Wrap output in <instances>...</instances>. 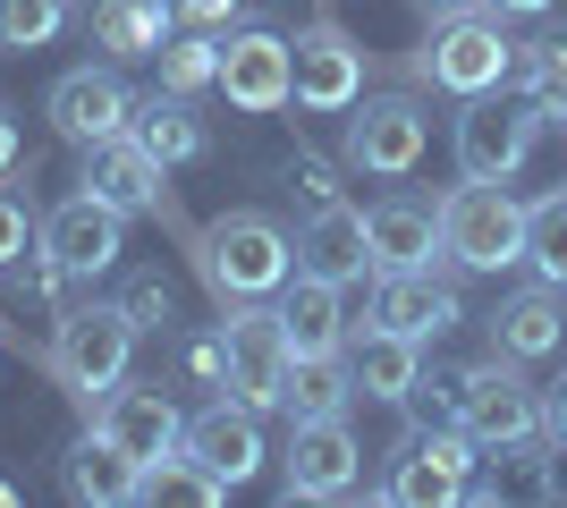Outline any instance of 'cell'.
Wrapping results in <instances>:
<instances>
[{
	"instance_id": "obj_29",
	"label": "cell",
	"mask_w": 567,
	"mask_h": 508,
	"mask_svg": "<svg viewBox=\"0 0 567 508\" xmlns=\"http://www.w3.org/2000/svg\"><path fill=\"white\" fill-rule=\"evenodd\" d=\"M517 94L543 111V120H567V34H543V43H517Z\"/></svg>"
},
{
	"instance_id": "obj_3",
	"label": "cell",
	"mask_w": 567,
	"mask_h": 508,
	"mask_svg": "<svg viewBox=\"0 0 567 508\" xmlns=\"http://www.w3.org/2000/svg\"><path fill=\"white\" fill-rule=\"evenodd\" d=\"M441 246L457 271H508L525 263V204L499 178H466L441 195Z\"/></svg>"
},
{
	"instance_id": "obj_39",
	"label": "cell",
	"mask_w": 567,
	"mask_h": 508,
	"mask_svg": "<svg viewBox=\"0 0 567 508\" xmlns=\"http://www.w3.org/2000/svg\"><path fill=\"white\" fill-rule=\"evenodd\" d=\"M18 153H25V127H18V111H9V102H0V178H9V169H18Z\"/></svg>"
},
{
	"instance_id": "obj_4",
	"label": "cell",
	"mask_w": 567,
	"mask_h": 508,
	"mask_svg": "<svg viewBox=\"0 0 567 508\" xmlns=\"http://www.w3.org/2000/svg\"><path fill=\"white\" fill-rule=\"evenodd\" d=\"M517 69V43H508V25L466 9V18H432V43L415 51V76H424L432 94H499Z\"/></svg>"
},
{
	"instance_id": "obj_5",
	"label": "cell",
	"mask_w": 567,
	"mask_h": 508,
	"mask_svg": "<svg viewBox=\"0 0 567 508\" xmlns=\"http://www.w3.org/2000/svg\"><path fill=\"white\" fill-rule=\"evenodd\" d=\"M450 424H466L474 449H508V440H534L543 433V390L525 382L517 356H483L457 373V407Z\"/></svg>"
},
{
	"instance_id": "obj_11",
	"label": "cell",
	"mask_w": 567,
	"mask_h": 508,
	"mask_svg": "<svg viewBox=\"0 0 567 508\" xmlns=\"http://www.w3.org/2000/svg\"><path fill=\"white\" fill-rule=\"evenodd\" d=\"M534 145H543V111L534 102H492V94H466V111H457V178H517L525 162H534Z\"/></svg>"
},
{
	"instance_id": "obj_38",
	"label": "cell",
	"mask_w": 567,
	"mask_h": 508,
	"mask_svg": "<svg viewBox=\"0 0 567 508\" xmlns=\"http://www.w3.org/2000/svg\"><path fill=\"white\" fill-rule=\"evenodd\" d=\"M543 433L559 440V458H567V373H559V382L543 390Z\"/></svg>"
},
{
	"instance_id": "obj_37",
	"label": "cell",
	"mask_w": 567,
	"mask_h": 508,
	"mask_svg": "<svg viewBox=\"0 0 567 508\" xmlns=\"http://www.w3.org/2000/svg\"><path fill=\"white\" fill-rule=\"evenodd\" d=\"M169 9H178V25H213V34L237 18V0H169Z\"/></svg>"
},
{
	"instance_id": "obj_8",
	"label": "cell",
	"mask_w": 567,
	"mask_h": 508,
	"mask_svg": "<svg viewBox=\"0 0 567 508\" xmlns=\"http://www.w3.org/2000/svg\"><path fill=\"white\" fill-rule=\"evenodd\" d=\"M355 484H364V449H355L348 415H288L280 500H348Z\"/></svg>"
},
{
	"instance_id": "obj_34",
	"label": "cell",
	"mask_w": 567,
	"mask_h": 508,
	"mask_svg": "<svg viewBox=\"0 0 567 508\" xmlns=\"http://www.w3.org/2000/svg\"><path fill=\"white\" fill-rule=\"evenodd\" d=\"M187 382H204V390H229V339H220V331L187 339Z\"/></svg>"
},
{
	"instance_id": "obj_33",
	"label": "cell",
	"mask_w": 567,
	"mask_h": 508,
	"mask_svg": "<svg viewBox=\"0 0 567 508\" xmlns=\"http://www.w3.org/2000/svg\"><path fill=\"white\" fill-rule=\"evenodd\" d=\"M118 305H127V322H136V331H153V339L178 322V305H169L162 280H127V297H118Z\"/></svg>"
},
{
	"instance_id": "obj_2",
	"label": "cell",
	"mask_w": 567,
	"mask_h": 508,
	"mask_svg": "<svg viewBox=\"0 0 567 508\" xmlns=\"http://www.w3.org/2000/svg\"><path fill=\"white\" fill-rule=\"evenodd\" d=\"M136 322H127V305H69L60 314V331H51L43 364H51V382L69 390V407L94 424V407L111 398L118 382H127V364H136Z\"/></svg>"
},
{
	"instance_id": "obj_13",
	"label": "cell",
	"mask_w": 567,
	"mask_h": 508,
	"mask_svg": "<svg viewBox=\"0 0 567 508\" xmlns=\"http://www.w3.org/2000/svg\"><path fill=\"white\" fill-rule=\"evenodd\" d=\"M220 94H229V111H246V120L288 111V102H297L288 34H271V25H237L229 43H220Z\"/></svg>"
},
{
	"instance_id": "obj_30",
	"label": "cell",
	"mask_w": 567,
	"mask_h": 508,
	"mask_svg": "<svg viewBox=\"0 0 567 508\" xmlns=\"http://www.w3.org/2000/svg\"><path fill=\"white\" fill-rule=\"evenodd\" d=\"M204 85H220V34L213 25H187V34H169L162 43V94H204Z\"/></svg>"
},
{
	"instance_id": "obj_23",
	"label": "cell",
	"mask_w": 567,
	"mask_h": 508,
	"mask_svg": "<svg viewBox=\"0 0 567 508\" xmlns=\"http://www.w3.org/2000/svg\"><path fill=\"white\" fill-rule=\"evenodd\" d=\"M339 280H313V271H288L280 289V331H288V356H339L348 348V305H339Z\"/></svg>"
},
{
	"instance_id": "obj_19",
	"label": "cell",
	"mask_w": 567,
	"mask_h": 508,
	"mask_svg": "<svg viewBox=\"0 0 567 508\" xmlns=\"http://www.w3.org/2000/svg\"><path fill=\"white\" fill-rule=\"evenodd\" d=\"M364 246H373V271L450 263V246H441V204H424V195H381V204H364Z\"/></svg>"
},
{
	"instance_id": "obj_36",
	"label": "cell",
	"mask_w": 567,
	"mask_h": 508,
	"mask_svg": "<svg viewBox=\"0 0 567 508\" xmlns=\"http://www.w3.org/2000/svg\"><path fill=\"white\" fill-rule=\"evenodd\" d=\"M288 187L306 195V204H331V195H339V169L313 162V153H288Z\"/></svg>"
},
{
	"instance_id": "obj_12",
	"label": "cell",
	"mask_w": 567,
	"mask_h": 508,
	"mask_svg": "<svg viewBox=\"0 0 567 508\" xmlns=\"http://www.w3.org/2000/svg\"><path fill=\"white\" fill-rule=\"evenodd\" d=\"M288 69H297V111H313V120H339V111L364 102V43H355L348 25H331V18L297 25Z\"/></svg>"
},
{
	"instance_id": "obj_32",
	"label": "cell",
	"mask_w": 567,
	"mask_h": 508,
	"mask_svg": "<svg viewBox=\"0 0 567 508\" xmlns=\"http://www.w3.org/2000/svg\"><path fill=\"white\" fill-rule=\"evenodd\" d=\"M69 25V0H0V51H43Z\"/></svg>"
},
{
	"instance_id": "obj_7",
	"label": "cell",
	"mask_w": 567,
	"mask_h": 508,
	"mask_svg": "<svg viewBox=\"0 0 567 508\" xmlns=\"http://www.w3.org/2000/svg\"><path fill=\"white\" fill-rule=\"evenodd\" d=\"M424 153H432V111L415 94H364L348 136H339V162L364 178H406Z\"/></svg>"
},
{
	"instance_id": "obj_40",
	"label": "cell",
	"mask_w": 567,
	"mask_h": 508,
	"mask_svg": "<svg viewBox=\"0 0 567 508\" xmlns=\"http://www.w3.org/2000/svg\"><path fill=\"white\" fill-rule=\"evenodd\" d=\"M483 9H492V18H543L550 0H483Z\"/></svg>"
},
{
	"instance_id": "obj_1",
	"label": "cell",
	"mask_w": 567,
	"mask_h": 508,
	"mask_svg": "<svg viewBox=\"0 0 567 508\" xmlns=\"http://www.w3.org/2000/svg\"><path fill=\"white\" fill-rule=\"evenodd\" d=\"M187 263L220 305H246V297H280L288 289L297 238H288L271 212H220V220H204V229H187Z\"/></svg>"
},
{
	"instance_id": "obj_18",
	"label": "cell",
	"mask_w": 567,
	"mask_h": 508,
	"mask_svg": "<svg viewBox=\"0 0 567 508\" xmlns=\"http://www.w3.org/2000/svg\"><path fill=\"white\" fill-rule=\"evenodd\" d=\"M178 449H195V458L237 491V484H255V475H262V415L220 390V398H204V407L187 415V440H178Z\"/></svg>"
},
{
	"instance_id": "obj_26",
	"label": "cell",
	"mask_w": 567,
	"mask_h": 508,
	"mask_svg": "<svg viewBox=\"0 0 567 508\" xmlns=\"http://www.w3.org/2000/svg\"><path fill=\"white\" fill-rule=\"evenodd\" d=\"M178 34V9L169 0H102L94 9V43L111 60H162V43Z\"/></svg>"
},
{
	"instance_id": "obj_14",
	"label": "cell",
	"mask_w": 567,
	"mask_h": 508,
	"mask_svg": "<svg viewBox=\"0 0 567 508\" xmlns=\"http://www.w3.org/2000/svg\"><path fill=\"white\" fill-rule=\"evenodd\" d=\"M51 255V263H69L76 280H94V271H111L118 255H127V212L118 204H102L94 187H76L69 204H51L43 212V238H34Z\"/></svg>"
},
{
	"instance_id": "obj_10",
	"label": "cell",
	"mask_w": 567,
	"mask_h": 508,
	"mask_svg": "<svg viewBox=\"0 0 567 508\" xmlns=\"http://www.w3.org/2000/svg\"><path fill=\"white\" fill-rule=\"evenodd\" d=\"M220 339H229V398H246L255 415H271L288 398V331H280V305H220Z\"/></svg>"
},
{
	"instance_id": "obj_27",
	"label": "cell",
	"mask_w": 567,
	"mask_h": 508,
	"mask_svg": "<svg viewBox=\"0 0 567 508\" xmlns=\"http://www.w3.org/2000/svg\"><path fill=\"white\" fill-rule=\"evenodd\" d=\"M136 500H144V508H220V500H229V484H220V475L195 458V449H169V458L144 466Z\"/></svg>"
},
{
	"instance_id": "obj_16",
	"label": "cell",
	"mask_w": 567,
	"mask_h": 508,
	"mask_svg": "<svg viewBox=\"0 0 567 508\" xmlns=\"http://www.w3.org/2000/svg\"><path fill=\"white\" fill-rule=\"evenodd\" d=\"M94 433H111L136 466H153V458H169V449L187 440V415H178V398H169L162 382H118L94 407Z\"/></svg>"
},
{
	"instance_id": "obj_41",
	"label": "cell",
	"mask_w": 567,
	"mask_h": 508,
	"mask_svg": "<svg viewBox=\"0 0 567 508\" xmlns=\"http://www.w3.org/2000/svg\"><path fill=\"white\" fill-rule=\"evenodd\" d=\"M424 18H466V9H483V0H415Z\"/></svg>"
},
{
	"instance_id": "obj_21",
	"label": "cell",
	"mask_w": 567,
	"mask_h": 508,
	"mask_svg": "<svg viewBox=\"0 0 567 508\" xmlns=\"http://www.w3.org/2000/svg\"><path fill=\"white\" fill-rule=\"evenodd\" d=\"M348 373H355V398H381V407H406L415 398V373H424V339L406 331H381V322H348Z\"/></svg>"
},
{
	"instance_id": "obj_25",
	"label": "cell",
	"mask_w": 567,
	"mask_h": 508,
	"mask_svg": "<svg viewBox=\"0 0 567 508\" xmlns=\"http://www.w3.org/2000/svg\"><path fill=\"white\" fill-rule=\"evenodd\" d=\"M127 136H136L153 162H169V169L213 153V127L195 120V102H187V94H144V102H136V120H127Z\"/></svg>"
},
{
	"instance_id": "obj_31",
	"label": "cell",
	"mask_w": 567,
	"mask_h": 508,
	"mask_svg": "<svg viewBox=\"0 0 567 508\" xmlns=\"http://www.w3.org/2000/svg\"><path fill=\"white\" fill-rule=\"evenodd\" d=\"M525 263H534V280L567 289V187L525 204Z\"/></svg>"
},
{
	"instance_id": "obj_9",
	"label": "cell",
	"mask_w": 567,
	"mask_h": 508,
	"mask_svg": "<svg viewBox=\"0 0 567 508\" xmlns=\"http://www.w3.org/2000/svg\"><path fill=\"white\" fill-rule=\"evenodd\" d=\"M76 187H94L102 204H118L127 220H162V229H178V246H187V220H178V195H169V162H153V153L118 127V136H102V145H85V169H76Z\"/></svg>"
},
{
	"instance_id": "obj_24",
	"label": "cell",
	"mask_w": 567,
	"mask_h": 508,
	"mask_svg": "<svg viewBox=\"0 0 567 508\" xmlns=\"http://www.w3.org/2000/svg\"><path fill=\"white\" fill-rule=\"evenodd\" d=\"M60 484H69V500H85V508H127L136 484H144V466L127 458L111 433H85L69 458H60Z\"/></svg>"
},
{
	"instance_id": "obj_22",
	"label": "cell",
	"mask_w": 567,
	"mask_h": 508,
	"mask_svg": "<svg viewBox=\"0 0 567 508\" xmlns=\"http://www.w3.org/2000/svg\"><path fill=\"white\" fill-rule=\"evenodd\" d=\"M567 348V289H550V280H534V289L499 297L492 314V356H517V364H543Z\"/></svg>"
},
{
	"instance_id": "obj_20",
	"label": "cell",
	"mask_w": 567,
	"mask_h": 508,
	"mask_svg": "<svg viewBox=\"0 0 567 508\" xmlns=\"http://www.w3.org/2000/svg\"><path fill=\"white\" fill-rule=\"evenodd\" d=\"M297 271H313V280H339V289H355L364 271H373V246H364V212L355 204H306V220H297Z\"/></svg>"
},
{
	"instance_id": "obj_28",
	"label": "cell",
	"mask_w": 567,
	"mask_h": 508,
	"mask_svg": "<svg viewBox=\"0 0 567 508\" xmlns=\"http://www.w3.org/2000/svg\"><path fill=\"white\" fill-rule=\"evenodd\" d=\"M288 415H348L355 407V373L348 356H297L288 364Z\"/></svg>"
},
{
	"instance_id": "obj_17",
	"label": "cell",
	"mask_w": 567,
	"mask_h": 508,
	"mask_svg": "<svg viewBox=\"0 0 567 508\" xmlns=\"http://www.w3.org/2000/svg\"><path fill=\"white\" fill-rule=\"evenodd\" d=\"M364 322H381V331H406V339H450L457 322H466V305H457V289L441 280V271H373V305H364Z\"/></svg>"
},
{
	"instance_id": "obj_35",
	"label": "cell",
	"mask_w": 567,
	"mask_h": 508,
	"mask_svg": "<svg viewBox=\"0 0 567 508\" xmlns=\"http://www.w3.org/2000/svg\"><path fill=\"white\" fill-rule=\"evenodd\" d=\"M25 238H34V204L0 187V271H9V263L25 255Z\"/></svg>"
},
{
	"instance_id": "obj_6",
	"label": "cell",
	"mask_w": 567,
	"mask_h": 508,
	"mask_svg": "<svg viewBox=\"0 0 567 508\" xmlns=\"http://www.w3.org/2000/svg\"><path fill=\"white\" fill-rule=\"evenodd\" d=\"M466 475H474V433L466 424H406L390 466H381V500H399V508L466 500Z\"/></svg>"
},
{
	"instance_id": "obj_42",
	"label": "cell",
	"mask_w": 567,
	"mask_h": 508,
	"mask_svg": "<svg viewBox=\"0 0 567 508\" xmlns=\"http://www.w3.org/2000/svg\"><path fill=\"white\" fill-rule=\"evenodd\" d=\"M9 500H18V484H9V475H0V508H9Z\"/></svg>"
},
{
	"instance_id": "obj_15",
	"label": "cell",
	"mask_w": 567,
	"mask_h": 508,
	"mask_svg": "<svg viewBox=\"0 0 567 508\" xmlns=\"http://www.w3.org/2000/svg\"><path fill=\"white\" fill-rule=\"evenodd\" d=\"M43 120H51V136L60 145H102V136H118V127L136 120V94L118 85V69H69L60 85H51V102H43Z\"/></svg>"
}]
</instances>
